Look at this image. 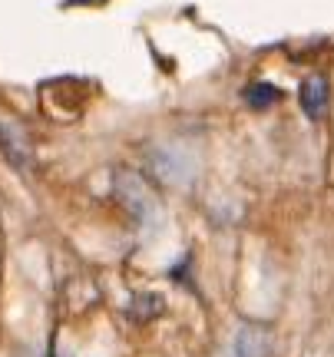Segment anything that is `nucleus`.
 <instances>
[{
	"instance_id": "obj_3",
	"label": "nucleus",
	"mask_w": 334,
	"mask_h": 357,
	"mask_svg": "<svg viewBox=\"0 0 334 357\" xmlns=\"http://www.w3.org/2000/svg\"><path fill=\"white\" fill-rule=\"evenodd\" d=\"M235 357H268V337L258 328H242L235 337Z\"/></svg>"
},
{
	"instance_id": "obj_1",
	"label": "nucleus",
	"mask_w": 334,
	"mask_h": 357,
	"mask_svg": "<svg viewBox=\"0 0 334 357\" xmlns=\"http://www.w3.org/2000/svg\"><path fill=\"white\" fill-rule=\"evenodd\" d=\"M0 146L17 169L33 166V149H30V139L24 136V129H17L13 123H0Z\"/></svg>"
},
{
	"instance_id": "obj_2",
	"label": "nucleus",
	"mask_w": 334,
	"mask_h": 357,
	"mask_svg": "<svg viewBox=\"0 0 334 357\" xmlns=\"http://www.w3.org/2000/svg\"><path fill=\"white\" fill-rule=\"evenodd\" d=\"M328 100H331V89H328L324 77H308L298 89V102H301L308 119H321L324 109H328Z\"/></svg>"
},
{
	"instance_id": "obj_4",
	"label": "nucleus",
	"mask_w": 334,
	"mask_h": 357,
	"mask_svg": "<svg viewBox=\"0 0 334 357\" xmlns=\"http://www.w3.org/2000/svg\"><path fill=\"white\" fill-rule=\"evenodd\" d=\"M242 100L252 106V109H261V106H271L275 100H282V93L271 86V83H248L242 89Z\"/></svg>"
},
{
	"instance_id": "obj_5",
	"label": "nucleus",
	"mask_w": 334,
	"mask_h": 357,
	"mask_svg": "<svg viewBox=\"0 0 334 357\" xmlns=\"http://www.w3.org/2000/svg\"><path fill=\"white\" fill-rule=\"evenodd\" d=\"M162 311V298H155V294H139L132 305H129V314L136 321H149V318H155Z\"/></svg>"
}]
</instances>
